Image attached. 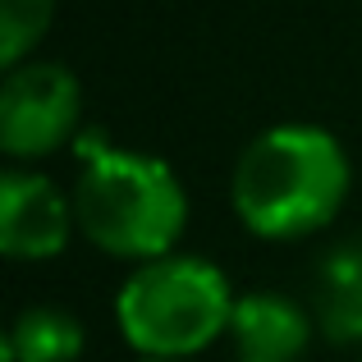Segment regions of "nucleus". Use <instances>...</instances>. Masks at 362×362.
<instances>
[{
	"instance_id": "obj_1",
	"label": "nucleus",
	"mask_w": 362,
	"mask_h": 362,
	"mask_svg": "<svg viewBox=\"0 0 362 362\" xmlns=\"http://www.w3.org/2000/svg\"><path fill=\"white\" fill-rule=\"evenodd\" d=\"M354 184L349 151L321 124H275L243 147L230 179L234 216L247 234L293 243L321 234Z\"/></svg>"
},
{
	"instance_id": "obj_2",
	"label": "nucleus",
	"mask_w": 362,
	"mask_h": 362,
	"mask_svg": "<svg viewBox=\"0 0 362 362\" xmlns=\"http://www.w3.org/2000/svg\"><path fill=\"white\" fill-rule=\"evenodd\" d=\"M83 175L74 184V216L92 247L124 262H156L175 252L188 225V193L165 160L110 147L101 133L78 142Z\"/></svg>"
},
{
	"instance_id": "obj_3",
	"label": "nucleus",
	"mask_w": 362,
	"mask_h": 362,
	"mask_svg": "<svg viewBox=\"0 0 362 362\" xmlns=\"http://www.w3.org/2000/svg\"><path fill=\"white\" fill-rule=\"evenodd\" d=\"M234 293L221 266L206 257L165 252L156 262H142L124 280L115 298V321L133 354L188 362L230 335Z\"/></svg>"
},
{
	"instance_id": "obj_4",
	"label": "nucleus",
	"mask_w": 362,
	"mask_h": 362,
	"mask_svg": "<svg viewBox=\"0 0 362 362\" xmlns=\"http://www.w3.org/2000/svg\"><path fill=\"white\" fill-rule=\"evenodd\" d=\"M83 88L64 64L23 60L0 83V147L14 160H42L78 138Z\"/></svg>"
},
{
	"instance_id": "obj_5",
	"label": "nucleus",
	"mask_w": 362,
	"mask_h": 362,
	"mask_svg": "<svg viewBox=\"0 0 362 362\" xmlns=\"http://www.w3.org/2000/svg\"><path fill=\"white\" fill-rule=\"evenodd\" d=\"M78 225L74 202L37 170L9 165L0 175V252L9 262H51Z\"/></svg>"
},
{
	"instance_id": "obj_6",
	"label": "nucleus",
	"mask_w": 362,
	"mask_h": 362,
	"mask_svg": "<svg viewBox=\"0 0 362 362\" xmlns=\"http://www.w3.org/2000/svg\"><path fill=\"white\" fill-rule=\"evenodd\" d=\"M234 362H308L312 317L284 293H243L230 321Z\"/></svg>"
},
{
	"instance_id": "obj_7",
	"label": "nucleus",
	"mask_w": 362,
	"mask_h": 362,
	"mask_svg": "<svg viewBox=\"0 0 362 362\" xmlns=\"http://www.w3.org/2000/svg\"><path fill=\"white\" fill-rule=\"evenodd\" d=\"M317 326L335 344H362V239L339 243L317 266Z\"/></svg>"
},
{
	"instance_id": "obj_8",
	"label": "nucleus",
	"mask_w": 362,
	"mask_h": 362,
	"mask_svg": "<svg viewBox=\"0 0 362 362\" xmlns=\"http://www.w3.org/2000/svg\"><path fill=\"white\" fill-rule=\"evenodd\" d=\"M83 321L64 308H23L5 330V362H78Z\"/></svg>"
},
{
	"instance_id": "obj_9",
	"label": "nucleus",
	"mask_w": 362,
	"mask_h": 362,
	"mask_svg": "<svg viewBox=\"0 0 362 362\" xmlns=\"http://www.w3.org/2000/svg\"><path fill=\"white\" fill-rule=\"evenodd\" d=\"M55 18V0H0V64L14 69L37 51Z\"/></svg>"
},
{
	"instance_id": "obj_10",
	"label": "nucleus",
	"mask_w": 362,
	"mask_h": 362,
	"mask_svg": "<svg viewBox=\"0 0 362 362\" xmlns=\"http://www.w3.org/2000/svg\"><path fill=\"white\" fill-rule=\"evenodd\" d=\"M142 362H165V358H142Z\"/></svg>"
}]
</instances>
